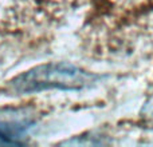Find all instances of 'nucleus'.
Instances as JSON below:
<instances>
[{"instance_id":"obj_1","label":"nucleus","mask_w":153,"mask_h":147,"mask_svg":"<svg viewBox=\"0 0 153 147\" xmlns=\"http://www.w3.org/2000/svg\"><path fill=\"white\" fill-rule=\"evenodd\" d=\"M100 79L71 63H46L20 74L10 82L16 94H34L46 90H82L90 87Z\"/></svg>"},{"instance_id":"obj_2","label":"nucleus","mask_w":153,"mask_h":147,"mask_svg":"<svg viewBox=\"0 0 153 147\" xmlns=\"http://www.w3.org/2000/svg\"><path fill=\"white\" fill-rule=\"evenodd\" d=\"M32 126V119L22 111L0 115V145H20L22 138Z\"/></svg>"},{"instance_id":"obj_3","label":"nucleus","mask_w":153,"mask_h":147,"mask_svg":"<svg viewBox=\"0 0 153 147\" xmlns=\"http://www.w3.org/2000/svg\"><path fill=\"white\" fill-rule=\"evenodd\" d=\"M140 116L145 126L153 129V91L149 94V96L146 98L145 103H144L143 108H141Z\"/></svg>"}]
</instances>
